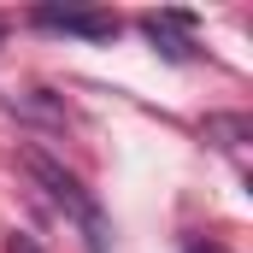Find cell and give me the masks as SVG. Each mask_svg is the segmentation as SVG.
<instances>
[{"instance_id": "3", "label": "cell", "mask_w": 253, "mask_h": 253, "mask_svg": "<svg viewBox=\"0 0 253 253\" xmlns=\"http://www.w3.org/2000/svg\"><path fill=\"white\" fill-rule=\"evenodd\" d=\"M6 253H42V248H36V236H24V230H12V236H6Z\"/></svg>"}, {"instance_id": "2", "label": "cell", "mask_w": 253, "mask_h": 253, "mask_svg": "<svg viewBox=\"0 0 253 253\" xmlns=\"http://www.w3.org/2000/svg\"><path fill=\"white\" fill-rule=\"evenodd\" d=\"M36 24L42 30H65V36H83V42H112L118 36V18L112 12H59V6H42Z\"/></svg>"}, {"instance_id": "1", "label": "cell", "mask_w": 253, "mask_h": 253, "mask_svg": "<svg viewBox=\"0 0 253 253\" xmlns=\"http://www.w3.org/2000/svg\"><path fill=\"white\" fill-rule=\"evenodd\" d=\"M30 165V177L47 189V200L59 206L65 218H77V230H83V242H88V253H106V218H100V206H94V194L83 189L65 165H53V159H42V153H30L24 159Z\"/></svg>"}]
</instances>
